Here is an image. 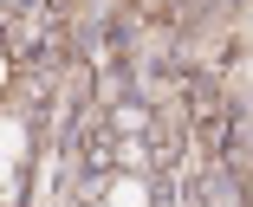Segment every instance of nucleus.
<instances>
[{
	"mask_svg": "<svg viewBox=\"0 0 253 207\" xmlns=\"http://www.w3.org/2000/svg\"><path fill=\"white\" fill-rule=\"evenodd\" d=\"M143 201H149V188H143L136 175H130V181H117V194H111V207H143Z\"/></svg>",
	"mask_w": 253,
	"mask_h": 207,
	"instance_id": "obj_1",
	"label": "nucleus"
},
{
	"mask_svg": "<svg viewBox=\"0 0 253 207\" xmlns=\"http://www.w3.org/2000/svg\"><path fill=\"white\" fill-rule=\"evenodd\" d=\"M0 78H7V65H0Z\"/></svg>",
	"mask_w": 253,
	"mask_h": 207,
	"instance_id": "obj_4",
	"label": "nucleus"
},
{
	"mask_svg": "<svg viewBox=\"0 0 253 207\" xmlns=\"http://www.w3.org/2000/svg\"><path fill=\"white\" fill-rule=\"evenodd\" d=\"M7 175H13V162H7V155H0V188H7Z\"/></svg>",
	"mask_w": 253,
	"mask_h": 207,
	"instance_id": "obj_3",
	"label": "nucleus"
},
{
	"mask_svg": "<svg viewBox=\"0 0 253 207\" xmlns=\"http://www.w3.org/2000/svg\"><path fill=\"white\" fill-rule=\"evenodd\" d=\"M13 149H26V130L20 123H0V155H13Z\"/></svg>",
	"mask_w": 253,
	"mask_h": 207,
	"instance_id": "obj_2",
	"label": "nucleus"
}]
</instances>
